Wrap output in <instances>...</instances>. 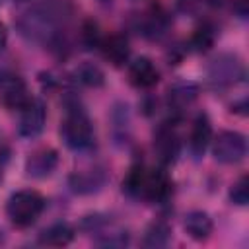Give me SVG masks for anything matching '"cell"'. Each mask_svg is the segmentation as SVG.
<instances>
[{
    "label": "cell",
    "mask_w": 249,
    "mask_h": 249,
    "mask_svg": "<svg viewBox=\"0 0 249 249\" xmlns=\"http://www.w3.org/2000/svg\"><path fill=\"white\" fill-rule=\"evenodd\" d=\"M230 198L233 204H239V206H245L249 202V179L243 175L239 181H235L230 189Z\"/></svg>",
    "instance_id": "20"
},
{
    "label": "cell",
    "mask_w": 249,
    "mask_h": 249,
    "mask_svg": "<svg viewBox=\"0 0 249 249\" xmlns=\"http://www.w3.org/2000/svg\"><path fill=\"white\" fill-rule=\"evenodd\" d=\"M212 220L206 212H200V210H195V212H189L185 216V231L189 233V237L196 239V241H204L210 237L212 233Z\"/></svg>",
    "instance_id": "13"
},
{
    "label": "cell",
    "mask_w": 249,
    "mask_h": 249,
    "mask_svg": "<svg viewBox=\"0 0 249 249\" xmlns=\"http://www.w3.org/2000/svg\"><path fill=\"white\" fill-rule=\"evenodd\" d=\"M247 154V140L241 132L224 130L214 142V158L220 163H237Z\"/></svg>",
    "instance_id": "6"
},
{
    "label": "cell",
    "mask_w": 249,
    "mask_h": 249,
    "mask_svg": "<svg viewBox=\"0 0 249 249\" xmlns=\"http://www.w3.org/2000/svg\"><path fill=\"white\" fill-rule=\"evenodd\" d=\"M58 163V156L54 150L51 148H45V150H39L35 152L27 163H25V169H27V175L31 177H47L53 173V169L56 167Z\"/></svg>",
    "instance_id": "11"
},
{
    "label": "cell",
    "mask_w": 249,
    "mask_h": 249,
    "mask_svg": "<svg viewBox=\"0 0 249 249\" xmlns=\"http://www.w3.org/2000/svg\"><path fill=\"white\" fill-rule=\"evenodd\" d=\"M64 18V10L60 4H39L31 10H27L19 21L18 29L23 37L37 43L53 41L58 35V25Z\"/></svg>",
    "instance_id": "1"
},
{
    "label": "cell",
    "mask_w": 249,
    "mask_h": 249,
    "mask_svg": "<svg viewBox=\"0 0 249 249\" xmlns=\"http://www.w3.org/2000/svg\"><path fill=\"white\" fill-rule=\"evenodd\" d=\"M212 43H214V31H212V27L202 25V27H198L195 31V35H193V47L196 51H206V49L212 47Z\"/></svg>",
    "instance_id": "21"
},
{
    "label": "cell",
    "mask_w": 249,
    "mask_h": 249,
    "mask_svg": "<svg viewBox=\"0 0 249 249\" xmlns=\"http://www.w3.org/2000/svg\"><path fill=\"white\" fill-rule=\"evenodd\" d=\"M74 239V228L66 222L54 224L49 230H45L41 233V243L51 245V247H64Z\"/></svg>",
    "instance_id": "16"
},
{
    "label": "cell",
    "mask_w": 249,
    "mask_h": 249,
    "mask_svg": "<svg viewBox=\"0 0 249 249\" xmlns=\"http://www.w3.org/2000/svg\"><path fill=\"white\" fill-rule=\"evenodd\" d=\"M210 138H212V126H210V121L204 113H200L195 123H193V128H191V136H189V146H191V152L195 158H200L208 144H210Z\"/></svg>",
    "instance_id": "10"
},
{
    "label": "cell",
    "mask_w": 249,
    "mask_h": 249,
    "mask_svg": "<svg viewBox=\"0 0 249 249\" xmlns=\"http://www.w3.org/2000/svg\"><path fill=\"white\" fill-rule=\"evenodd\" d=\"M45 208V198L37 191H18L8 198L6 204V214L10 222L18 228H27L31 226L43 212Z\"/></svg>",
    "instance_id": "4"
},
{
    "label": "cell",
    "mask_w": 249,
    "mask_h": 249,
    "mask_svg": "<svg viewBox=\"0 0 249 249\" xmlns=\"http://www.w3.org/2000/svg\"><path fill=\"white\" fill-rule=\"evenodd\" d=\"M128 80L136 86V88H152L158 84L160 80V72L154 66V62L146 56L136 58L134 62H130L128 66Z\"/></svg>",
    "instance_id": "9"
},
{
    "label": "cell",
    "mask_w": 249,
    "mask_h": 249,
    "mask_svg": "<svg viewBox=\"0 0 249 249\" xmlns=\"http://www.w3.org/2000/svg\"><path fill=\"white\" fill-rule=\"evenodd\" d=\"M156 152H158V158L163 161V163H173L179 156V138L173 130L169 128H161L156 136Z\"/></svg>",
    "instance_id": "14"
},
{
    "label": "cell",
    "mask_w": 249,
    "mask_h": 249,
    "mask_svg": "<svg viewBox=\"0 0 249 249\" xmlns=\"http://www.w3.org/2000/svg\"><path fill=\"white\" fill-rule=\"evenodd\" d=\"M123 189L136 198L161 202L171 193L169 175L163 169H144L140 165L132 167L123 183Z\"/></svg>",
    "instance_id": "2"
},
{
    "label": "cell",
    "mask_w": 249,
    "mask_h": 249,
    "mask_svg": "<svg viewBox=\"0 0 249 249\" xmlns=\"http://www.w3.org/2000/svg\"><path fill=\"white\" fill-rule=\"evenodd\" d=\"M6 41H8V31H6V27L0 23V53L4 51V47H6Z\"/></svg>",
    "instance_id": "23"
},
{
    "label": "cell",
    "mask_w": 249,
    "mask_h": 249,
    "mask_svg": "<svg viewBox=\"0 0 249 249\" xmlns=\"http://www.w3.org/2000/svg\"><path fill=\"white\" fill-rule=\"evenodd\" d=\"M82 41L91 49V47H99L101 45V35H99V29L93 21H86L84 27H82Z\"/></svg>",
    "instance_id": "22"
},
{
    "label": "cell",
    "mask_w": 249,
    "mask_h": 249,
    "mask_svg": "<svg viewBox=\"0 0 249 249\" xmlns=\"http://www.w3.org/2000/svg\"><path fill=\"white\" fill-rule=\"evenodd\" d=\"M70 185L76 193L86 195L93 193L103 185V173L101 171H88V173H74L70 177Z\"/></svg>",
    "instance_id": "17"
},
{
    "label": "cell",
    "mask_w": 249,
    "mask_h": 249,
    "mask_svg": "<svg viewBox=\"0 0 249 249\" xmlns=\"http://www.w3.org/2000/svg\"><path fill=\"white\" fill-rule=\"evenodd\" d=\"M198 95V88L193 82H177L169 88V105L175 111L189 107Z\"/></svg>",
    "instance_id": "15"
},
{
    "label": "cell",
    "mask_w": 249,
    "mask_h": 249,
    "mask_svg": "<svg viewBox=\"0 0 249 249\" xmlns=\"http://www.w3.org/2000/svg\"><path fill=\"white\" fill-rule=\"evenodd\" d=\"M45 121H47V113H45V105L39 99H29V103L25 107H21V115H19V136L23 138H35L43 132L45 128Z\"/></svg>",
    "instance_id": "8"
},
{
    "label": "cell",
    "mask_w": 249,
    "mask_h": 249,
    "mask_svg": "<svg viewBox=\"0 0 249 249\" xmlns=\"http://www.w3.org/2000/svg\"><path fill=\"white\" fill-rule=\"evenodd\" d=\"M99 47L103 51V56L115 66H123L128 60L130 49H128V41L123 35H109L107 39H101Z\"/></svg>",
    "instance_id": "12"
},
{
    "label": "cell",
    "mask_w": 249,
    "mask_h": 249,
    "mask_svg": "<svg viewBox=\"0 0 249 249\" xmlns=\"http://www.w3.org/2000/svg\"><path fill=\"white\" fill-rule=\"evenodd\" d=\"M206 76L212 88H230L243 76V64L233 54H220L208 64Z\"/></svg>",
    "instance_id": "5"
},
{
    "label": "cell",
    "mask_w": 249,
    "mask_h": 249,
    "mask_svg": "<svg viewBox=\"0 0 249 249\" xmlns=\"http://www.w3.org/2000/svg\"><path fill=\"white\" fill-rule=\"evenodd\" d=\"M171 237V228L165 222H154L144 233V247H165Z\"/></svg>",
    "instance_id": "18"
},
{
    "label": "cell",
    "mask_w": 249,
    "mask_h": 249,
    "mask_svg": "<svg viewBox=\"0 0 249 249\" xmlns=\"http://www.w3.org/2000/svg\"><path fill=\"white\" fill-rule=\"evenodd\" d=\"M31 95L27 91L25 82L18 74H2L0 76V101L8 109H19L29 103Z\"/></svg>",
    "instance_id": "7"
},
{
    "label": "cell",
    "mask_w": 249,
    "mask_h": 249,
    "mask_svg": "<svg viewBox=\"0 0 249 249\" xmlns=\"http://www.w3.org/2000/svg\"><path fill=\"white\" fill-rule=\"evenodd\" d=\"M62 140L72 150H88L93 144V126L89 117L84 113L82 107L72 105L66 109L62 126H60Z\"/></svg>",
    "instance_id": "3"
},
{
    "label": "cell",
    "mask_w": 249,
    "mask_h": 249,
    "mask_svg": "<svg viewBox=\"0 0 249 249\" xmlns=\"http://www.w3.org/2000/svg\"><path fill=\"white\" fill-rule=\"evenodd\" d=\"M76 78L78 82H82L84 86H89V88H99L103 86L105 82V74L99 66H95L93 62H84L76 68Z\"/></svg>",
    "instance_id": "19"
}]
</instances>
